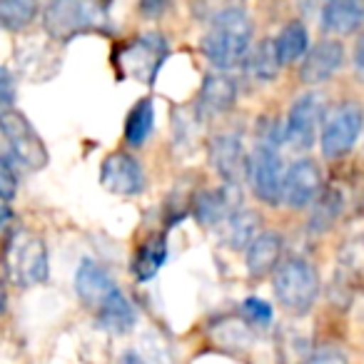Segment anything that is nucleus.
Here are the masks:
<instances>
[{
  "label": "nucleus",
  "mask_w": 364,
  "mask_h": 364,
  "mask_svg": "<svg viewBox=\"0 0 364 364\" xmlns=\"http://www.w3.org/2000/svg\"><path fill=\"white\" fill-rule=\"evenodd\" d=\"M284 242L277 232H257L247 245V272L262 279L282 262Z\"/></svg>",
  "instance_id": "17"
},
{
  "label": "nucleus",
  "mask_w": 364,
  "mask_h": 364,
  "mask_svg": "<svg viewBox=\"0 0 364 364\" xmlns=\"http://www.w3.org/2000/svg\"><path fill=\"white\" fill-rule=\"evenodd\" d=\"M364 26V0H324L322 31L329 36H352Z\"/></svg>",
  "instance_id": "15"
},
{
  "label": "nucleus",
  "mask_w": 364,
  "mask_h": 364,
  "mask_svg": "<svg viewBox=\"0 0 364 364\" xmlns=\"http://www.w3.org/2000/svg\"><path fill=\"white\" fill-rule=\"evenodd\" d=\"M237 185L228 182L218 190H205V193L198 195L195 200V215L203 225L208 228H215V225H223L235 210H240V198H237Z\"/></svg>",
  "instance_id": "16"
},
{
  "label": "nucleus",
  "mask_w": 364,
  "mask_h": 364,
  "mask_svg": "<svg viewBox=\"0 0 364 364\" xmlns=\"http://www.w3.org/2000/svg\"><path fill=\"white\" fill-rule=\"evenodd\" d=\"M274 53H277L279 65H292V63L302 60L304 53L309 50V33L304 28V23L292 21L277 33L274 38Z\"/></svg>",
  "instance_id": "20"
},
{
  "label": "nucleus",
  "mask_w": 364,
  "mask_h": 364,
  "mask_svg": "<svg viewBox=\"0 0 364 364\" xmlns=\"http://www.w3.org/2000/svg\"><path fill=\"white\" fill-rule=\"evenodd\" d=\"M344 65V48L337 41H322L314 48H309L302 58L299 68V80L304 85H319L327 82L332 75H337Z\"/></svg>",
  "instance_id": "12"
},
{
  "label": "nucleus",
  "mask_w": 364,
  "mask_h": 364,
  "mask_svg": "<svg viewBox=\"0 0 364 364\" xmlns=\"http://www.w3.org/2000/svg\"><path fill=\"white\" fill-rule=\"evenodd\" d=\"M354 68H357L359 77L364 80V33H362V38H359L357 48H354Z\"/></svg>",
  "instance_id": "30"
},
{
  "label": "nucleus",
  "mask_w": 364,
  "mask_h": 364,
  "mask_svg": "<svg viewBox=\"0 0 364 364\" xmlns=\"http://www.w3.org/2000/svg\"><path fill=\"white\" fill-rule=\"evenodd\" d=\"M272 287L282 309L302 317L314 307L322 284H319V274L314 269V264H309L302 257H289L277 264Z\"/></svg>",
  "instance_id": "2"
},
{
  "label": "nucleus",
  "mask_w": 364,
  "mask_h": 364,
  "mask_svg": "<svg viewBox=\"0 0 364 364\" xmlns=\"http://www.w3.org/2000/svg\"><path fill=\"white\" fill-rule=\"evenodd\" d=\"M6 220H8V210H6V205H0V228H3Z\"/></svg>",
  "instance_id": "33"
},
{
  "label": "nucleus",
  "mask_w": 364,
  "mask_h": 364,
  "mask_svg": "<svg viewBox=\"0 0 364 364\" xmlns=\"http://www.w3.org/2000/svg\"><path fill=\"white\" fill-rule=\"evenodd\" d=\"M245 63H247V70L250 75L255 77V80L259 82H267V80H274L279 73V60H277V53H274V43L272 41H264L259 43L257 48H250L247 58H245ZM242 63V65H245Z\"/></svg>",
  "instance_id": "25"
},
{
  "label": "nucleus",
  "mask_w": 364,
  "mask_h": 364,
  "mask_svg": "<svg viewBox=\"0 0 364 364\" xmlns=\"http://www.w3.org/2000/svg\"><path fill=\"white\" fill-rule=\"evenodd\" d=\"M92 6L87 0H48L43 11V26L46 33L58 43L73 41L82 31L92 26Z\"/></svg>",
  "instance_id": "8"
},
{
  "label": "nucleus",
  "mask_w": 364,
  "mask_h": 364,
  "mask_svg": "<svg viewBox=\"0 0 364 364\" xmlns=\"http://www.w3.org/2000/svg\"><path fill=\"white\" fill-rule=\"evenodd\" d=\"M250 48H252V21L242 11V6H232L218 13L203 38L205 58L220 70L242 65Z\"/></svg>",
  "instance_id": "1"
},
{
  "label": "nucleus",
  "mask_w": 364,
  "mask_h": 364,
  "mask_svg": "<svg viewBox=\"0 0 364 364\" xmlns=\"http://www.w3.org/2000/svg\"><path fill=\"white\" fill-rule=\"evenodd\" d=\"M8 277L18 287H33L48 279V247L43 237L28 230H18L6 247Z\"/></svg>",
  "instance_id": "3"
},
{
  "label": "nucleus",
  "mask_w": 364,
  "mask_h": 364,
  "mask_svg": "<svg viewBox=\"0 0 364 364\" xmlns=\"http://www.w3.org/2000/svg\"><path fill=\"white\" fill-rule=\"evenodd\" d=\"M41 13V0H0V28L11 33H21Z\"/></svg>",
  "instance_id": "22"
},
{
  "label": "nucleus",
  "mask_w": 364,
  "mask_h": 364,
  "mask_svg": "<svg viewBox=\"0 0 364 364\" xmlns=\"http://www.w3.org/2000/svg\"><path fill=\"white\" fill-rule=\"evenodd\" d=\"M155 127V107L150 97H142L132 105L125 120V142L130 147H142Z\"/></svg>",
  "instance_id": "21"
},
{
  "label": "nucleus",
  "mask_w": 364,
  "mask_h": 364,
  "mask_svg": "<svg viewBox=\"0 0 364 364\" xmlns=\"http://www.w3.org/2000/svg\"><path fill=\"white\" fill-rule=\"evenodd\" d=\"M237 100V85L225 70L205 75L203 87L198 95V112L200 117H220L230 112Z\"/></svg>",
  "instance_id": "14"
},
{
  "label": "nucleus",
  "mask_w": 364,
  "mask_h": 364,
  "mask_svg": "<svg viewBox=\"0 0 364 364\" xmlns=\"http://www.w3.org/2000/svg\"><path fill=\"white\" fill-rule=\"evenodd\" d=\"M257 225H259V218L255 213H250V210H235L223 223L225 240H228V245L235 250L247 247L250 240L257 235Z\"/></svg>",
  "instance_id": "24"
},
{
  "label": "nucleus",
  "mask_w": 364,
  "mask_h": 364,
  "mask_svg": "<svg viewBox=\"0 0 364 364\" xmlns=\"http://www.w3.org/2000/svg\"><path fill=\"white\" fill-rule=\"evenodd\" d=\"M6 304H8V292H6L3 279H0V312H6Z\"/></svg>",
  "instance_id": "31"
},
{
  "label": "nucleus",
  "mask_w": 364,
  "mask_h": 364,
  "mask_svg": "<svg viewBox=\"0 0 364 364\" xmlns=\"http://www.w3.org/2000/svg\"><path fill=\"white\" fill-rule=\"evenodd\" d=\"M172 6V0H140V13L145 18H160Z\"/></svg>",
  "instance_id": "29"
},
{
  "label": "nucleus",
  "mask_w": 364,
  "mask_h": 364,
  "mask_svg": "<svg viewBox=\"0 0 364 364\" xmlns=\"http://www.w3.org/2000/svg\"><path fill=\"white\" fill-rule=\"evenodd\" d=\"M165 55H167V41L162 36H157V33H150V36H142L135 43H130L122 50L120 63L132 77L152 82L157 70H160L162 60H165Z\"/></svg>",
  "instance_id": "11"
},
{
  "label": "nucleus",
  "mask_w": 364,
  "mask_h": 364,
  "mask_svg": "<svg viewBox=\"0 0 364 364\" xmlns=\"http://www.w3.org/2000/svg\"><path fill=\"white\" fill-rule=\"evenodd\" d=\"M0 135L8 142L13 157L18 165H23L28 172H38L48 165V147L33 122L16 107L0 112Z\"/></svg>",
  "instance_id": "5"
},
{
  "label": "nucleus",
  "mask_w": 364,
  "mask_h": 364,
  "mask_svg": "<svg viewBox=\"0 0 364 364\" xmlns=\"http://www.w3.org/2000/svg\"><path fill=\"white\" fill-rule=\"evenodd\" d=\"M242 314L250 324H257V327H267V324L272 322V307H269V302H264V299H259V297L245 299Z\"/></svg>",
  "instance_id": "26"
},
{
  "label": "nucleus",
  "mask_w": 364,
  "mask_h": 364,
  "mask_svg": "<svg viewBox=\"0 0 364 364\" xmlns=\"http://www.w3.org/2000/svg\"><path fill=\"white\" fill-rule=\"evenodd\" d=\"M18 97V87H16V77L8 68L0 65V112L11 110L16 105Z\"/></svg>",
  "instance_id": "28"
},
{
  "label": "nucleus",
  "mask_w": 364,
  "mask_h": 364,
  "mask_svg": "<svg viewBox=\"0 0 364 364\" xmlns=\"http://www.w3.org/2000/svg\"><path fill=\"white\" fill-rule=\"evenodd\" d=\"M18 195V175L8 157L0 155V200H13Z\"/></svg>",
  "instance_id": "27"
},
{
  "label": "nucleus",
  "mask_w": 364,
  "mask_h": 364,
  "mask_svg": "<svg viewBox=\"0 0 364 364\" xmlns=\"http://www.w3.org/2000/svg\"><path fill=\"white\" fill-rule=\"evenodd\" d=\"M100 185L112 195L132 198L145 190V172L142 165L125 150L110 152L100 165Z\"/></svg>",
  "instance_id": "9"
},
{
  "label": "nucleus",
  "mask_w": 364,
  "mask_h": 364,
  "mask_svg": "<svg viewBox=\"0 0 364 364\" xmlns=\"http://www.w3.org/2000/svg\"><path fill=\"white\" fill-rule=\"evenodd\" d=\"M115 289L110 272L102 264H97L95 259H82L80 267L75 272V292L87 307L95 309L107 294Z\"/></svg>",
  "instance_id": "18"
},
{
  "label": "nucleus",
  "mask_w": 364,
  "mask_h": 364,
  "mask_svg": "<svg viewBox=\"0 0 364 364\" xmlns=\"http://www.w3.org/2000/svg\"><path fill=\"white\" fill-rule=\"evenodd\" d=\"M167 259V242L162 235H155V237L145 240L140 250H137V257L132 262V269H135L137 279H152L157 272L162 269Z\"/></svg>",
  "instance_id": "23"
},
{
  "label": "nucleus",
  "mask_w": 364,
  "mask_h": 364,
  "mask_svg": "<svg viewBox=\"0 0 364 364\" xmlns=\"http://www.w3.org/2000/svg\"><path fill=\"white\" fill-rule=\"evenodd\" d=\"M247 172L252 190L259 203L264 205H279L282 203V185H284V162L279 157L274 142H259L255 147L252 157L247 160Z\"/></svg>",
  "instance_id": "6"
},
{
  "label": "nucleus",
  "mask_w": 364,
  "mask_h": 364,
  "mask_svg": "<svg viewBox=\"0 0 364 364\" xmlns=\"http://www.w3.org/2000/svg\"><path fill=\"white\" fill-rule=\"evenodd\" d=\"M97 312V322L102 329L112 334H127L137 322V312L132 307V302L120 292V289H112L105 299L95 307Z\"/></svg>",
  "instance_id": "19"
},
{
  "label": "nucleus",
  "mask_w": 364,
  "mask_h": 364,
  "mask_svg": "<svg viewBox=\"0 0 364 364\" xmlns=\"http://www.w3.org/2000/svg\"><path fill=\"white\" fill-rule=\"evenodd\" d=\"M362 130H364V110L359 107V102H342V105L332 107L329 112H324L322 130H319L322 155L329 157V160L344 157L357 145Z\"/></svg>",
  "instance_id": "4"
},
{
  "label": "nucleus",
  "mask_w": 364,
  "mask_h": 364,
  "mask_svg": "<svg viewBox=\"0 0 364 364\" xmlns=\"http://www.w3.org/2000/svg\"><path fill=\"white\" fill-rule=\"evenodd\" d=\"M322 170L314 160L304 157L287 167L284 172V185H282V203L292 210H302L317 200L322 193Z\"/></svg>",
  "instance_id": "10"
},
{
  "label": "nucleus",
  "mask_w": 364,
  "mask_h": 364,
  "mask_svg": "<svg viewBox=\"0 0 364 364\" xmlns=\"http://www.w3.org/2000/svg\"><path fill=\"white\" fill-rule=\"evenodd\" d=\"M210 165L225 182L237 185L242 177L247 160H245L242 140L235 132H223L210 140Z\"/></svg>",
  "instance_id": "13"
},
{
  "label": "nucleus",
  "mask_w": 364,
  "mask_h": 364,
  "mask_svg": "<svg viewBox=\"0 0 364 364\" xmlns=\"http://www.w3.org/2000/svg\"><path fill=\"white\" fill-rule=\"evenodd\" d=\"M317 6H322V0H299V8H304V11H312Z\"/></svg>",
  "instance_id": "32"
},
{
  "label": "nucleus",
  "mask_w": 364,
  "mask_h": 364,
  "mask_svg": "<svg viewBox=\"0 0 364 364\" xmlns=\"http://www.w3.org/2000/svg\"><path fill=\"white\" fill-rule=\"evenodd\" d=\"M324 117V95L319 92H304L292 102L287 120L282 127V137L294 150H307L314 145L319 135V122Z\"/></svg>",
  "instance_id": "7"
}]
</instances>
